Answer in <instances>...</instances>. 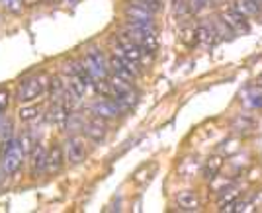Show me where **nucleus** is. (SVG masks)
Here are the masks:
<instances>
[{"instance_id":"nucleus-1","label":"nucleus","mask_w":262,"mask_h":213,"mask_svg":"<svg viewBox=\"0 0 262 213\" xmlns=\"http://www.w3.org/2000/svg\"><path fill=\"white\" fill-rule=\"evenodd\" d=\"M24 157H26V153H24L22 145H20V139H6L2 160H0L2 172L6 176H14L18 170L22 169Z\"/></svg>"},{"instance_id":"nucleus-2","label":"nucleus","mask_w":262,"mask_h":213,"mask_svg":"<svg viewBox=\"0 0 262 213\" xmlns=\"http://www.w3.org/2000/svg\"><path fill=\"white\" fill-rule=\"evenodd\" d=\"M43 92H45L43 79H41V77H30V79H24L22 82H20L16 98L22 102V104H30V102L37 100Z\"/></svg>"},{"instance_id":"nucleus-3","label":"nucleus","mask_w":262,"mask_h":213,"mask_svg":"<svg viewBox=\"0 0 262 213\" xmlns=\"http://www.w3.org/2000/svg\"><path fill=\"white\" fill-rule=\"evenodd\" d=\"M63 153H65V160H69L71 164H78L86 158V143H84V137L80 135H73L65 141L63 147Z\"/></svg>"},{"instance_id":"nucleus-4","label":"nucleus","mask_w":262,"mask_h":213,"mask_svg":"<svg viewBox=\"0 0 262 213\" xmlns=\"http://www.w3.org/2000/svg\"><path fill=\"white\" fill-rule=\"evenodd\" d=\"M221 22L227 23L231 32H241V34H247L249 32V23H247V16L237 8V6H227L221 12Z\"/></svg>"},{"instance_id":"nucleus-5","label":"nucleus","mask_w":262,"mask_h":213,"mask_svg":"<svg viewBox=\"0 0 262 213\" xmlns=\"http://www.w3.org/2000/svg\"><path fill=\"white\" fill-rule=\"evenodd\" d=\"M90 112L96 117H102V120H116L121 113V108L118 106L116 100H96L92 104Z\"/></svg>"},{"instance_id":"nucleus-6","label":"nucleus","mask_w":262,"mask_h":213,"mask_svg":"<svg viewBox=\"0 0 262 213\" xmlns=\"http://www.w3.org/2000/svg\"><path fill=\"white\" fill-rule=\"evenodd\" d=\"M82 129H86V135L92 141H96V143L104 141L106 135H108V125H106V122H104L102 117H96V115H94Z\"/></svg>"},{"instance_id":"nucleus-7","label":"nucleus","mask_w":262,"mask_h":213,"mask_svg":"<svg viewBox=\"0 0 262 213\" xmlns=\"http://www.w3.org/2000/svg\"><path fill=\"white\" fill-rule=\"evenodd\" d=\"M63 164H65V153H63V149H61L59 145L51 147V149L47 151L45 170H47L49 174H57L59 170L63 169Z\"/></svg>"},{"instance_id":"nucleus-8","label":"nucleus","mask_w":262,"mask_h":213,"mask_svg":"<svg viewBox=\"0 0 262 213\" xmlns=\"http://www.w3.org/2000/svg\"><path fill=\"white\" fill-rule=\"evenodd\" d=\"M45 162H47V149L41 143L33 147V151L30 153V167H32V176H37L39 172L45 170Z\"/></svg>"},{"instance_id":"nucleus-9","label":"nucleus","mask_w":262,"mask_h":213,"mask_svg":"<svg viewBox=\"0 0 262 213\" xmlns=\"http://www.w3.org/2000/svg\"><path fill=\"white\" fill-rule=\"evenodd\" d=\"M125 16L129 23H153V12L145 10L141 6H135V4H129L125 8Z\"/></svg>"},{"instance_id":"nucleus-10","label":"nucleus","mask_w":262,"mask_h":213,"mask_svg":"<svg viewBox=\"0 0 262 213\" xmlns=\"http://www.w3.org/2000/svg\"><path fill=\"white\" fill-rule=\"evenodd\" d=\"M176 203H178L180 209H184V211H198V209H200V198L190 190L180 192V194L176 196Z\"/></svg>"},{"instance_id":"nucleus-11","label":"nucleus","mask_w":262,"mask_h":213,"mask_svg":"<svg viewBox=\"0 0 262 213\" xmlns=\"http://www.w3.org/2000/svg\"><path fill=\"white\" fill-rule=\"evenodd\" d=\"M221 169H223V157H219V155H215V157H209L208 162L204 164V178L206 180H215L217 178V174L221 172Z\"/></svg>"},{"instance_id":"nucleus-12","label":"nucleus","mask_w":262,"mask_h":213,"mask_svg":"<svg viewBox=\"0 0 262 213\" xmlns=\"http://www.w3.org/2000/svg\"><path fill=\"white\" fill-rule=\"evenodd\" d=\"M110 80V88H112V96L116 98V96H121V94H125V92H129L131 90V82L129 80H125L123 77H120V75H112V77H108Z\"/></svg>"},{"instance_id":"nucleus-13","label":"nucleus","mask_w":262,"mask_h":213,"mask_svg":"<svg viewBox=\"0 0 262 213\" xmlns=\"http://www.w3.org/2000/svg\"><path fill=\"white\" fill-rule=\"evenodd\" d=\"M39 113H41V108L37 104H30V106H22L18 110V117H20V122H32Z\"/></svg>"},{"instance_id":"nucleus-14","label":"nucleus","mask_w":262,"mask_h":213,"mask_svg":"<svg viewBox=\"0 0 262 213\" xmlns=\"http://www.w3.org/2000/svg\"><path fill=\"white\" fill-rule=\"evenodd\" d=\"M213 35H215V32L211 28L200 26L196 30V41L198 43H213Z\"/></svg>"},{"instance_id":"nucleus-15","label":"nucleus","mask_w":262,"mask_h":213,"mask_svg":"<svg viewBox=\"0 0 262 213\" xmlns=\"http://www.w3.org/2000/svg\"><path fill=\"white\" fill-rule=\"evenodd\" d=\"M131 4L141 6V8L153 12V14H157V12L161 10V0H131Z\"/></svg>"},{"instance_id":"nucleus-16","label":"nucleus","mask_w":262,"mask_h":213,"mask_svg":"<svg viewBox=\"0 0 262 213\" xmlns=\"http://www.w3.org/2000/svg\"><path fill=\"white\" fill-rule=\"evenodd\" d=\"M20 145H22L24 153H26V155H30V153L33 151V147L37 145V141L33 139L32 133H28V131H26V133H22V137H20Z\"/></svg>"},{"instance_id":"nucleus-17","label":"nucleus","mask_w":262,"mask_h":213,"mask_svg":"<svg viewBox=\"0 0 262 213\" xmlns=\"http://www.w3.org/2000/svg\"><path fill=\"white\" fill-rule=\"evenodd\" d=\"M4 8L10 10L12 14H20L22 12V0H2Z\"/></svg>"},{"instance_id":"nucleus-18","label":"nucleus","mask_w":262,"mask_h":213,"mask_svg":"<svg viewBox=\"0 0 262 213\" xmlns=\"http://www.w3.org/2000/svg\"><path fill=\"white\" fill-rule=\"evenodd\" d=\"M10 106V94L6 90H0V112H6Z\"/></svg>"},{"instance_id":"nucleus-19","label":"nucleus","mask_w":262,"mask_h":213,"mask_svg":"<svg viewBox=\"0 0 262 213\" xmlns=\"http://www.w3.org/2000/svg\"><path fill=\"white\" fill-rule=\"evenodd\" d=\"M188 4H190V10L192 12H200L208 4V0H188Z\"/></svg>"},{"instance_id":"nucleus-20","label":"nucleus","mask_w":262,"mask_h":213,"mask_svg":"<svg viewBox=\"0 0 262 213\" xmlns=\"http://www.w3.org/2000/svg\"><path fill=\"white\" fill-rule=\"evenodd\" d=\"M39 0H22V4H26V6H35Z\"/></svg>"}]
</instances>
